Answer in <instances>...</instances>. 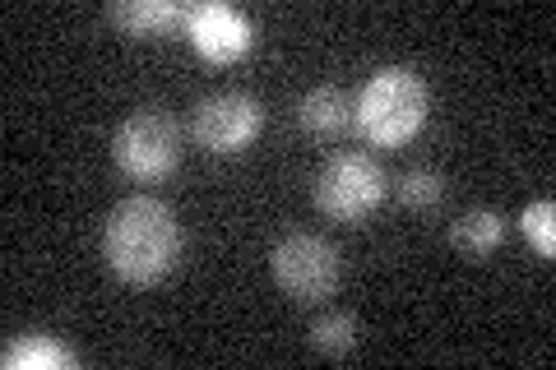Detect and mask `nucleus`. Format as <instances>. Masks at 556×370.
Masks as SVG:
<instances>
[{"instance_id":"14","label":"nucleus","mask_w":556,"mask_h":370,"mask_svg":"<svg viewBox=\"0 0 556 370\" xmlns=\"http://www.w3.org/2000/svg\"><path fill=\"white\" fill-rule=\"evenodd\" d=\"M552 218H556L552 200L525 208V237L538 245V255H556V227H552Z\"/></svg>"},{"instance_id":"13","label":"nucleus","mask_w":556,"mask_h":370,"mask_svg":"<svg viewBox=\"0 0 556 370\" xmlns=\"http://www.w3.org/2000/svg\"><path fill=\"white\" fill-rule=\"evenodd\" d=\"M5 366H75V352L61 347L56 339H20V343H10L5 347Z\"/></svg>"},{"instance_id":"8","label":"nucleus","mask_w":556,"mask_h":370,"mask_svg":"<svg viewBox=\"0 0 556 370\" xmlns=\"http://www.w3.org/2000/svg\"><path fill=\"white\" fill-rule=\"evenodd\" d=\"M108 20L130 38H153L172 24H186V10L172 0H116V5H108Z\"/></svg>"},{"instance_id":"2","label":"nucleus","mask_w":556,"mask_h":370,"mask_svg":"<svg viewBox=\"0 0 556 370\" xmlns=\"http://www.w3.org/2000/svg\"><path fill=\"white\" fill-rule=\"evenodd\" d=\"M422 120H427V84L404 65L380 69L367 84V93H362L357 126L371 144H404V139L417 135Z\"/></svg>"},{"instance_id":"11","label":"nucleus","mask_w":556,"mask_h":370,"mask_svg":"<svg viewBox=\"0 0 556 370\" xmlns=\"http://www.w3.org/2000/svg\"><path fill=\"white\" fill-rule=\"evenodd\" d=\"M394 195L404 208H417V214H427V208H437L445 200V176L431 171V167H408L404 176L394 181Z\"/></svg>"},{"instance_id":"9","label":"nucleus","mask_w":556,"mask_h":370,"mask_svg":"<svg viewBox=\"0 0 556 370\" xmlns=\"http://www.w3.org/2000/svg\"><path fill=\"white\" fill-rule=\"evenodd\" d=\"M298 126L311 135H343L353 126V102H348L343 88H311L298 102Z\"/></svg>"},{"instance_id":"10","label":"nucleus","mask_w":556,"mask_h":370,"mask_svg":"<svg viewBox=\"0 0 556 370\" xmlns=\"http://www.w3.org/2000/svg\"><path fill=\"white\" fill-rule=\"evenodd\" d=\"M450 241H455L464 255L486 259L501 241H506V218H501L496 208H468V214L450 227Z\"/></svg>"},{"instance_id":"12","label":"nucleus","mask_w":556,"mask_h":370,"mask_svg":"<svg viewBox=\"0 0 556 370\" xmlns=\"http://www.w3.org/2000/svg\"><path fill=\"white\" fill-rule=\"evenodd\" d=\"M311 347L325 352V357H343V352L357 347V320L348 310H329L311 324Z\"/></svg>"},{"instance_id":"7","label":"nucleus","mask_w":556,"mask_h":370,"mask_svg":"<svg viewBox=\"0 0 556 370\" xmlns=\"http://www.w3.org/2000/svg\"><path fill=\"white\" fill-rule=\"evenodd\" d=\"M186 33L204 61H237L251 51V20L232 5H195L186 10Z\"/></svg>"},{"instance_id":"3","label":"nucleus","mask_w":556,"mask_h":370,"mask_svg":"<svg viewBox=\"0 0 556 370\" xmlns=\"http://www.w3.org/2000/svg\"><path fill=\"white\" fill-rule=\"evenodd\" d=\"M269 269H274V283L298 306H320L339 288V251L325 237H311V232H292L278 241L269 255Z\"/></svg>"},{"instance_id":"6","label":"nucleus","mask_w":556,"mask_h":370,"mask_svg":"<svg viewBox=\"0 0 556 370\" xmlns=\"http://www.w3.org/2000/svg\"><path fill=\"white\" fill-rule=\"evenodd\" d=\"M265 126V112L251 93H208L200 107H195V120H190V135L200 139L208 153H241L260 135Z\"/></svg>"},{"instance_id":"4","label":"nucleus","mask_w":556,"mask_h":370,"mask_svg":"<svg viewBox=\"0 0 556 370\" xmlns=\"http://www.w3.org/2000/svg\"><path fill=\"white\" fill-rule=\"evenodd\" d=\"M112 157L135 181H163V176L181 163V126L167 112H153V107L135 112L116 126Z\"/></svg>"},{"instance_id":"1","label":"nucleus","mask_w":556,"mask_h":370,"mask_svg":"<svg viewBox=\"0 0 556 370\" xmlns=\"http://www.w3.org/2000/svg\"><path fill=\"white\" fill-rule=\"evenodd\" d=\"M102 255L126 283H159L181 255V222L163 200L130 195L108 214Z\"/></svg>"},{"instance_id":"5","label":"nucleus","mask_w":556,"mask_h":370,"mask_svg":"<svg viewBox=\"0 0 556 370\" xmlns=\"http://www.w3.org/2000/svg\"><path fill=\"white\" fill-rule=\"evenodd\" d=\"M386 200V171L367 153H334L316 176V204L339 222H362Z\"/></svg>"}]
</instances>
